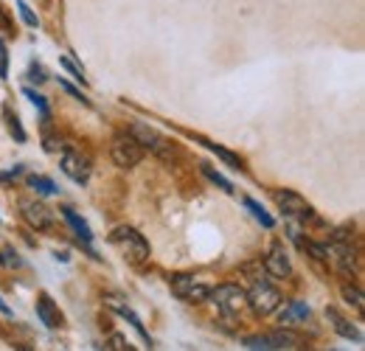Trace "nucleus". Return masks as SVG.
Here are the masks:
<instances>
[{
    "mask_svg": "<svg viewBox=\"0 0 365 351\" xmlns=\"http://www.w3.org/2000/svg\"><path fill=\"white\" fill-rule=\"evenodd\" d=\"M110 155H113V163L118 169H135L138 163L143 161V146L138 143L130 132L127 135H115L113 146H110Z\"/></svg>",
    "mask_w": 365,
    "mask_h": 351,
    "instance_id": "39448f33",
    "label": "nucleus"
},
{
    "mask_svg": "<svg viewBox=\"0 0 365 351\" xmlns=\"http://www.w3.org/2000/svg\"><path fill=\"white\" fill-rule=\"evenodd\" d=\"M17 9H20V17H23V23H26V26H31V29H37V26H40L37 14L29 9V3H26V0H17Z\"/></svg>",
    "mask_w": 365,
    "mask_h": 351,
    "instance_id": "5701e85b",
    "label": "nucleus"
},
{
    "mask_svg": "<svg viewBox=\"0 0 365 351\" xmlns=\"http://www.w3.org/2000/svg\"><path fill=\"white\" fill-rule=\"evenodd\" d=\"M245 307H250V312L256 317H267L270 312L281 307V292L275 290L270 281L264 278H253L250 292H245Z\"/></svg>",
    "mask_w": 365,
    "mask_h": 351,
    "instance_id": "f03ea898",
    "label": "nucleus"
},
{
    "mask_svg": "<svg viewBox=\"0 0 365 351\" xmlns=\"http://www.w3.org/2000/svg\"><path fill=\"white\" fill-rule=\"evenodd\" d=\"M46 149L48 152H59V149H62V141L53 138V135H46Z\"/></svg>",
    "mask_w": 365,
    "mask_h": 351,
    "instance_id": "c756f323",
    "label": "nucleus"
},
{
    "mask_svg": "<svg viewBox=\"0 0 365 351\" xmlns=\"http://www.w3.org/2000/svg\"><path fill=\"white\" fill-rule=\"evenodd\" d=\"M0 264H6V267H23V262L17 259V253H11V250H3L0 253Z\"/></svg>",
    "mask_w": 365,
    "mask_h": 351,
    "instance_id": "cd10ccee",
    "label": "nucleus"
},
{
    "mask_svg": "<svg viewBox=\"0 0 365 351\" xmlns=\"http://www.w3.org/2000/svg\"><path fill=\"white\" fill-rule=\"evenodd\" d=\"M104 301H107V307H110V309H115V312H118L121 317H127V320H130V323L135 326V332H138V335H140V337H143V340H146V343L152 346V340H149V335H146V329H143V323H140V317H138L135 312L130 309V304H124V298H118V295H107Z\"/></svg>",
    "mask_w": 365,
    "mask_h": 351,
    "instance_id": "f8f14e48",
    "label": "nucleus"
},
{
    "mask_svg": "<svg viewBox=\"0 0 365 351\" xmlns=\"http://www.w3.org/2000/svg\"><path fill=\"white\" fill-rule=\"evenodd\" d=\"M59 85H62V90H65V93H71V96H73V98H76V101H82V104H91V101H88V98H85V96H82V90H76V88H73V85H68V82H65V79H62V82H59Z\"/></svg>",
    "mask_w": 365,
    "mask_h": 351,
    "instance_id": "c85d7f7f",
    "label": "nucleus"
},
{
    "mask_svg": "<svg viewBox=\"0 0 365 351\" xmlns=\"http://www.w3.org/2000/svg\"><path fill=\"white\" fill-rule=\"evenodd\" d=\"M172 292L182 301H188V304H202L211 295V284L200 275H175L172 278Z\"/></svg>",
    "mask_w": 365,
    "mask_h": 351,
    "instance_id": "423d86ee",
    "label": "nucleus"
},
{
    "mask_svg": "<svg viewBox=\"0 0 365 351\" xmlns=\"http://www.w3.org/2000/svg\"><path fill=\"white\" fill-rule=\"evenodd\" d=\"M264 270H267L270 275H275V278H287V275L292 273V262H289V253L284 250V242H273V245H270Z\"/></svg>",
    "mask_w": 365,
    "mask_h": 351,
    "instance_id": "9b49d317",
    "label": "nucleus"
},
{
    "mask_svg": "<svg viewBox=\"0 0 365 351\" xmlns=\"http://www.w3.org/2000/svg\"><path fill=\"white\" fill-rule=\"evenodd\" d=\"M107 349H113V351H130L133 346H130V340H124L121 335H113V337H110V346H107Z\"/></svg>",
    "mask_w": 365,
    "mask_h": 351,
    "instance_id": "a878e982",
    "label": "nucleus"
},
{
    "mask_svg": "<svg viewBox=\"0 0 365 351\" xmlns=\"http://www.w3.org/2000/svg\"><path fill=\"white\" fill-rule=\"evenodd\" d=\"M0 312H3V315H11V309H9V304H6L3 298H0Z\"/></svg>",
    "mask_w": 365,
    "mask_h": 351,
    "instance_id": "2f4dec72",
    "label": "nucleus"
},
{
    "mask_svg": "<svg viewBox=\"0 0 365 351\" xmlns=\"http://www.w3.org/2000/svg\"><path fill=\"white\" fill-rule=\"evenodd\" d=\"M326 317L331 320V326H334V332H337L340 337H346V340H354V343H360V340H363V332H360L354 323H349L343 315H337L334 309H326Z\"/></svg>",
    "mask_w": 365,
    "mask_h": 351,
    "instance_id": "ddd939ff",
    "label": "nucleus"
},
{
    "mask_svg": "<svg viewBox=\"0 0 365 351\" xmlns=\"http://www.w3.org/2000/svg\"><path fill=\"white\" fill-rule=\"evenodd\" d=\"M307 317H309V307H307L304 301H292L287 309H281L278 323H281V326H289V323H295V320H307Z\"/></svg>",
    "mask_w": 365,
    "mask_h": 351,
    "instance_id": "2eb2a0df",
    "label": "nucleus"
},
{
    "mask_svg": "<svg viewBox=\"0 0 365 351\" xmlns=\"http://www.w3.org/2000/svg\"><path fill=\"white\" fill-rule=\"evenodd\" d=\"M245 346L253 351H281V349H298L301 346V335L289 332L287 326H281L278 332L270 335H256V337H247Z\"/></svg>",
    "mask_w": 365,
    "mask_h": 351,
    "instance_id": "20e7f679",
    "label": "nucleus"
},
{
    "mask_svg": "<svg viewBox=\"0 0 365 351\" xmlns=\"http://www.w3.org/2000/svg\"><path fill=\"white\" fill-rule=\"evenodd\" d=\"M37 317L46 323L48 329H56V326L62 323V317H59V309L53 307V301H51L48 295H40V301H37Z\"/></svg>",
    "mask_w": 365,
    "mask_h": 351,
    "instance_id": "4468645a",
    "label": "nucleus"
},
{
    "mask_svg": "<svg viewBox=\"0 0 365 351\" xmlns=\"http://www.w3.org/2000/svg\"><path fill=\"white\" fill-rule=\"evenodd\" d=\"M273 200H275V205L284 211V217H292V220H298V222L318 220V217H315V208H312L301 194H295V191H289V188H284V191L275 188Z\"/></svg>",
    "mask_w": 365,
    "mask_h": 351,
    "instance_id": "7ed1b4c3",
    "label": "nucleus"
},
{
    "mask_svg": "<svg viewBox=\"0 0 365 351\" xmlns=\"http://www.w3.org/2000/svg\"><path fill=\"white\" fill-rule=\"evenodd\" d=\"M245 205H247V211H250V214H253L256 220L262 222L264 228H275V220H273V217H270V214H267V211H264V208H262V205H259V203H256V200H250V197H245Z\"/></svg>",
    "mask_w": 365,
    "mask_h": 351,
    "instance_id": "a211bd4d",
    "label": "nucleus"
},
{
    "mask_svg": "<svg viewBox=\"0 0 365 351\" xmlns=\"http://www.w3.org/2000/svg\"><path fill=\"white\" fill-rule=\"evenodd\" d=\"M62 68H68V71L73 73V79H76L79 85H88V79H85V71H82V68H79V65H76L73 59H68V56H62Z\"/></svg>",
    "mask_w": 365,
    "mask_h": 351,
    "instance_id": "393cba45",
    "label": "nucleus"
},
{
    "mask_svg": "<svg viewBox=\"0 0 365 351\" xmlns=\"http://www.w3.org/2000/svg\"><path fill=\"white\" fill-rule=\"evenodd\" d=\"M62 214H65V220H68L71 225H73V230H76V233H79V236H82L85 242L91 239V236H93V233H91V225H88L85 220H79L73 208H62Z\"/></svg>",
    "mask_w": 365,
    "mask_h": 351,
    "instance_id": "f3484780",
    "label": "nucleus"
},
{
    "mask_svg": "<svg viewBox=\"0 0 365 351\" xmlns=\"http://www.w3.org/2000/svg\"><path fill=\"white\" fill-rule=\"evenodd\" d=\"M29 185H31V188H37L40 194H56V185H53V180H48V177L31 175V177H29Z\"/></svg>",
    "mask_w": 365,
    "mask_h": 351,
    "instance_id": "412c9836",
    "label": "nucleus"
},
{
    "mask_svg": "<svg viewBox=\"0 0 365 351\" xmlns=\"http://www.w3.org/2000/svg\"><path fill=\"white\" fill-rule=\"evenodd\" d=\"M20 214H23V220L29 222L34 230H51L53 228V214H51V208L43 205L40 200L23 197L20 200Z\"/></svg>",
    "mask_w": 365,
    "mask_h": 351,
    "instance_id": "9d476101",
    "label": "nucleus"
},
{
    "mask_svg": "<svg viewBox=\"0 0 365 351\" xmlns=\"http://www.w3.org/2000/svg\"><path fill=\"white\" fill-rule=\"evenodd\" d=\"M205 146H208V149H211V152H214L217 158H222V161L228 163L230 169H236V172H242V161H239V158H236L233 152H228V149H222V146H217V143H205Z\"/></svg>",
    "mask_w": 365,
    "mask_h": 351,
    "instance_id": "6ab92c4d",
    "label": "nucleus"
},
{
    "mask_svg": "<svg viewBox=\"0 0 365 351\" xmlns=\"http://www.w3.org/2000/svg\"><path fill=\"white\" fill-rule=\"evenodd\" d=\"M59 166H62V172L71 177L73 183H88V180H91V172H93L91 158L82 155L79 149H65Z\"/></svg>",
    "mask_w": 365,
    "mask_h": 351,
    "instance_id": "6e6552de",
    "label": "nucleus"
},
{
    "mask_svg": "<svg viewBox=\"0 0 365 351\" xmlns=\"http://www.w3.org/2000/svg\"><path fill=\"white\" fill-rule=\"evenodd\" d=\"M23 93H26V96H29V98H31V104H34V107H37V110H40V113H43V118H51V110H48V101H46V96H40V93H37V90H31V88H26L23 90Z\"/></svg>",
    "mask_w": 365,
    "mask_h": 351,
    "instance_id": "4be33fe9",
    "label": "nucleus"
},
{
    "mask_svg": "<svg viewBox=\"0 0 365 351\" xmlns=\"http://www.w3.org/2000/svg\"><path fill=\"white\" fill-rule=\"evenodd\" d=\"M31 79H37V82H46L48 76L43 73V68H40V65H31Z\"/></svg>",
    "mask_w": 365,
    "mask_h": 351,
    "instance_id": "7c9ffc66",
    "label": "nucleus"
},
{
    "mask_svg": "<svg viewBox=\"0 0 365 351\" xmlns=\"http://www.w3.org/2000/svg\"><path fill=\"white\" fill-rule=\"evenodd\" d=\"M110 242L121 250V256L130 264L140 267V264L149 262V242L143 239V233H138L135 228H130V225L115 228V230L110 233Z\"/></svg>",
    "mask_w": 365,
    "mask_h": 351,
    "instance_id": "f257e3e1",
    "label": "nucleus"
},
{
    "mask_svg": "<svg viewBox=\"0 0 365 351\" xmlns=\"http://www.w3.org/2000/svg\"><path fill=\"white\" fill-rule=\"evenodd\" d=\"M9 76V54H6V43L0 40V79Z\"/></svg>",
    "mask_w": 365,
    "mask_h": 351,
    "instance_id": "bb28decb",
    "label": "nucleus"
},
{
    "mask_svg": "<svg viewBox=\"0 0 365 351\" xmlns=\"http://www.w3.org/2000/svg\"><path fill=\"white\" fill-rule=\"evenodd\" d=\"M3 116H6V124H9V132L23 143L26 141V130H23V124H20V116L11 110V107H3Z\"/></svg>",
    "mask_w": 365,
    "mask_h": 351,
    "instance_id": "dca6fc26",
    "label": "nucleus"
},
{
    "mask_svg": "<svg viewBox=\"0 0 365 351\" xmlns=\"http://www.w3.org/2000/svg\"><path fill=\"white\" fill-rule=\"evenodd\" d=\"M130 135L135 138L143 149H149V152H155V155H160V158H172V143H169L158 130H152L149 124L135 121V124L130 127Z\"/></svg>",
    "mask_w": 365,
    "mask_h": 351,
    "instance_id": "0eeeda50",
    "label": "nucleus"
},
{
    "mask_svg": "<svg viewBox=\"0 0 365 351\" xmlns=\"http://www.w3.org/2000/svg\"><path fill=\"white\" fill-rule=\"evenodd\" d=\"M208 298L214 301V307L220 309L222 315H236L239 309L245 307V290L236 287V284H222V287L211 290Z\"/></svg>",
    "mask_w": 365,
    "mask_h": 351,
    "instance_id": "1a4fd4ad",
    "label": "nucleus"
},
{
    "mask_svg": "<svg viewBox=\"0 0 365 351\" xmlns=\"http://www.w3.org/2000/svg\"><path fill=\"white\" fill-rule=\"evenodd\" d=\"M343 298H346L349 304H354V307L363 312V292H360V290H354V287L343 284Z\"/></svg>",
    "mask_w": 365,
    "mask_h": 351,
    "instance_id": "b1692460",
    "label": "nucleus"
},
{
    "mask_svg": "<svg viewBox=\"0 0 365 351\" xmlns=\"http://www.w3.org/2000/svg\"><path fill=\"white\" fill-rule=\"evenodd\" d=\"M202 175L208 177L211 183H217V185H220V188H222L225 194H233V185H230V180H225V177L220 175V172H214V169H211L208 163H202Z\"/></svg>",
    "mask_w": 365,
    "mask_h": 351,
    "instance_id": "aec40b11",
    "label": "nucleus"
}]
</instances>
